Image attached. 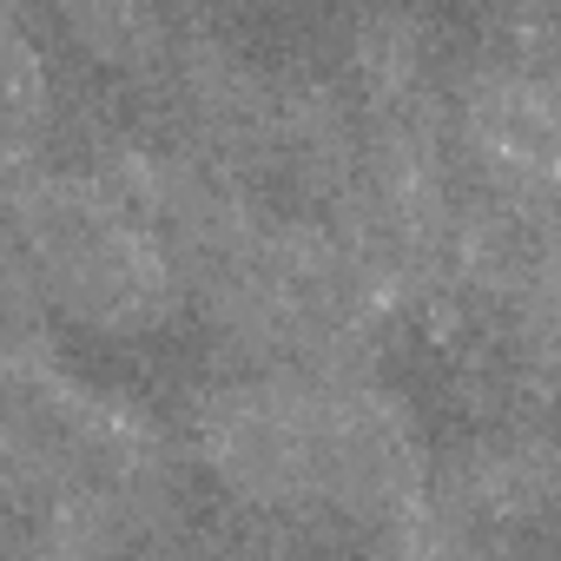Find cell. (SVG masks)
Returning a JSON list of instances; mask_svg holds the SVG:
<instances>
[{"label":"cell","mask_w":561,"mask_h":561,"mask_svg":"<svg viewBox=\"0 0 561 561\" xmlns=\"http://www.w3.org/2000/svg\"><path fill=\"white\" fill-rule=\"evenodd\" d=\"M311 390V476L318 502L357 515V522H403L430 515V462L416 443V423L397 397L370 390L357 370L305 377Z\"/></svg>","instance_id":"cell-2"},{"label":"cell","mask_w":561,"mask_h":561,"mask_svg":"<svg viewBox=\"0 0 561 561\" xmlns=\"http://www.w3.org/2000/svg\"><path fill=\"white\" fill-rule=\"evenodd\" d=\"M198 436H205V462L225 476L231 495L257 508H318L305 370L218 390L198 416Z\"/></svg>","instance_id":"cell-3"},{"label":"cell","mask_w":561,"mask_h":561,"mask_svg":"<svg viewBox=\"0 0 561 561\" xmlns=\"http://www.w3.org/2000/svg\"><path fill=\"white\" fill-rule=\"evenodd\" d=\"M47 119V87H41V60L21 41L14 14L0 8V165L27 159V146L41 139Z\"/></svg>","instance_id":"cell-6"},{"label":"cell","mask_w":561,"mask_h":561,"mask_svg":"<svg viewBox=\"0 0 561 561\" xmlns=\"http://www.w3.org/2000/svg\"><path fill=\"white\" fill-rule=\"evenodd\" d=\"M469 152L489 172V185L522 205L548 211L554 192V106L535 80H489L469 100Z\"/></svg>","instance_id":"cell-4"},{"label":"cell","mask_w":561,"mask_h":561,"mask_svg":"<svg viewBox=\"0 0 561 561\" xmlns=\"http://www.w3.org/2000/svg\"><path fill=\"white\" fill-rule=\"evenodd\" d=\"M8 225L27 251L34 285L93 331H159L179 311V271L146 231V218L93 179H21L8 192Z\"/></svg>","instance_id":"cell-1"},{"label":"cell","mask_w":561,"mask_h":561,"mask_svg":"<svg viewBox=\"0 0 561 561\" xmlns=\"http://www.w3.org/2000/svg\"><path fill=\"white\" fill-rule=\"evenodd\" d=\"M67 27L113 67L139 73V67H159L165 54V27L152 14V0H60Z\"/></svg>","instance_id":"cell-5"},{"label":"cell","mask_w":561,"mask_h":561,"mask_svg":"<svg viewBox=\"0 0 561 561\" xmlns=\"http://www.w3.org/2000/svg\"><path fill=\"white\" fill-rule=\"evenodd\" d=\"M34 311H41V285H34V271H27V251H21L8 211H0V331L34 324Z\"/></svg>","instance_id":"cell-7"}]
</instances>
